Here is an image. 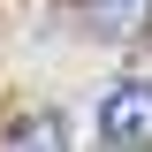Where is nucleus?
Returning a JSON list of instances; mask_svg holds the SVG:
<instances>
[{"instance_id": "nucleus-1", "label": "nucleus", "mask_w": 152, "mask_h": 152, "mask_svg": "<svg viewBox=\"0 0 152 152\" xmlns=\"http://www.w3.org/2000/svg\"><path fill=\"white\" fill-rule=\"evenodd\" d=\"M99 137L122 145V152H145L152 145V84H145V76L107 84V99H99Z\"/></svg>"}, {"instance_id": "nucleus-2", "label": "nucleus", "mask_w": 152, "mask_h": 152, "mask_svg": "<svg viewBox=\"0 0 152 152\" xmlns=\"http://www.w3.org/2000/svg\"><path fill=\"white\" fill-rule=\"evenodd\" d=\"M84 23L107 31V38H137L152 23V0H84Z\"/></svg>"}]
</instances>
